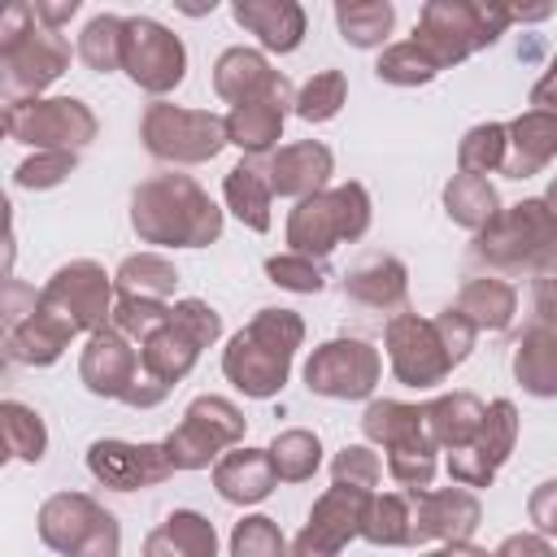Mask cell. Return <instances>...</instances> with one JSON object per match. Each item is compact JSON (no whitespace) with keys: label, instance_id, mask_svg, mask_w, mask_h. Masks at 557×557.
I'll return each mask as SVG.
<instances>
[{"label":"cell","instance_id":"obj_47","mask_svg":"<svg viewBox=\"0 0 557 557\" xmlns=\"http://www.w3.org/2000/svg\"><path fill=\"white\" fill-rule=\"evenodd\" d=\"M170 313H174V305L170 300H139V296H117V305H113V331H122L131 344H144V339H152L165 322H170Z\"/></svg>","mask_w":557,"mask_h":557},{"label":"cell","instance_id":"obj_16","mask_svg":"<svg viewBox=\"0 0 557 557\" xmlns=\"http://www.w3.org/2000/svg\"><path fill=\"white\" fill-rule=\"evenodd\" d=\"M87 470L96 483L113 487V492H139V487H157L174 474L165 444H135V440H96L87 448Z\"/></svg>","mask_w":557,"mask_h":557},{"label":"cell","instance_id":"obj_53","mask_svg":"<svg viewBox=\"0 0 557 557\" xmlns=\"http://www.w3.org/2000/svg\"><path fill=\"white\" fill-rule=\"evenodd\" d=\"M122 553V527H117V518L104 509V518L96 522V531L83 540V548L74 553V557H117Z\"/></svg>","mask_w":557,"mask_h":557},{"label":"cell","instance_id":"obj_20","mask_svg":"<svg viewBox=\"0 0 557 557\" xmlns=\"http://www.w3.org/2000/svg\"><path fill=\"white\" fill-rule=\"evenodd\" d=\"M339 287H344L348 300L387 313V309H405V300H409V270H405L400 257L379 252V248H366V252L344 270Z\"/></svg>","mask_w":557,"mask_h":557},{"label":"cell","instance_id":"obj_25","mask_svg":"<svg viewBox=\"0 0 557 557\" xmlns=\"http://www.w3.org/2000/svg\"><path fill=\"white\" fill-rule=\"evenodd\" d=\"M213 487L222 500L231 505H261L274 487H278V474H274V461H270V448H231L218 466H213Z\"/></svg>","mask_w":557,"mask_h":557},{"label":"cell","instance_id":"obj_2","mask_svg":"<svg viewBox=\"0 0 557 557\" xmlns=\"http://www.w3.org/2000/svg\"><path fill=\"white\" fill-rule=\"evenodd\" d=\"M305 344V318L296 309H257L244 331L222 348V374L235 392L270 400L287 387L292 357Z\"/></svg>","mask_w":557,"mask_h":557},{"label":"cell","instance_id":"obj_23","mask_svg":"<svg viewBox=\"0 0 557 557\" xmlns=\"http://www.w3.org/2000/svg\"><path fill=\"white\" fill-rule=\"evenodd\" d=\"M74 335L78 331L39 300L22 322L4 326V352L17 366H52V361H61V352L70 348Z\"/></svg>","mask_w":557,"mask_h":557},{"label":"cell","instance_id":"obj_35","mask_svg":"<svg viewBox=\"0 0 557 557\" xmlns=\"http://www.w3.org/2000/svg\"><path fill=\"white\" fill-rule=\"evenodd\" d=\"M361 435L370 444H383L387 448H400L418 435H426V418H422V405H405V400H370L366 413H361Z\"/></svg>","mask_w":557,"mask_h":557},{"label":"cell","instance_id":"obj_10","mask_svg":"<svg viewBox=\"0 0 557 557\" xmlns=\"http://www.w3.org/2000/svg\"><path fill=\"white\" fill-rule=\"evenodd\" d=\"M100 122L78 96H39L26 104H4V135L30 144L35 152H78L96 139Z\"/></svg>","mask_w":557,"mask_h":557},{"label":"cell","instance_id":"obj_14","mask_svg":"<svg viewBox=\"0 0 557 557\" xmlns=\"http://www.w3.org/2000/svg\"><path fill=\"white\" fill-rule=\"evenodd\" d=\"M383 348H387V361H392V374L396 383L413 387V392H426V387H440L457 366L440 339V326L435 318H418V313H392L387 331H383Z\"/></svg>","mask_w":557,"mask_h":557},{"label":"cell","instance_id":"obj_9","mask_svg":"<svg viewBox=\"0 0 557 557\" xmlns=\"http://www.w3.org/2000/svg\"><path fill=\"white\" fill-rule=\"evenodd\" d=\"M244 409L226 396H196L187 409H183V422L161 440L165 444V457L174 470H205L209 461L218 466L231 448L244 444Z\"/></svg>","mask_w":557,"mask_h":557},{"label":"cell","instance_id":"obj_56","mask_svg":"<svg viewBox=\"0 0 557 557\" xmlns=\"http://www.w3.org/2000/svg\"><path fill=\"white\" fill-rule=\"evenodd\" d=\"M531 109H540V113H553L557 117V57L548 61V70L535 78V87H531Z\"/></svg>","mask_w":557,"mask_h":557},{"label":"cell","instance_id":"obj_6","mask_svg":"<svg viewBox=\"0 0 557 557\" xmlns=\"http://www.w3.org/2000/svg\"><path fill=\"white\" fill-rule=\"evenodd\" d=\"M370 218H374L370 191L348 178L309 200H296V209L287 213V244H292V252L326 261L339 244L361 239L370 231Z\"/></svg>","mask_w":557,"mask_h":557},{"label":"cell","instance_id":"obj_12","mask_svg":"<svg viewBox=\"0 0 557 557\" xmlns=\"http://www.w3.org/2000/svg\"><path fill=\"white\" fill-rule=\"evenodd\" d=\"M383 379V357L357 335L326 339L305 361V387L326 400H370Z\"/></svg>","mask_w":557,"mask_h":557},{"label":"cell","instance_id":"obj_45","mask_svg":"<svg viewBox=\"0 0 557 557\" xmlns=\"http://www.w3.org/2000/svg\"><path fill=\"white\" fill-rule=\"evenodd\" d=\"M435 453H440V444L431 440V431L418 435V440H409V444H400V448H387V474H392V483H400L405 492L431 487L435 466H440Z\"/></svg>","mask_w":557,"mask_h":557},{"label":"cell","instance_id":"obj_57","mask_svg":"<svg viewBox=\"0 0 557 557\" xmlns=\"http://www.w3.org/2000/svg\"><path fill=\"white\" fill-rule=\"evenodd\" d=\"M78 13V0H61V4H44V0H35V17L44 22V26H52V30H61V22H70Z\"/></svg>","mask_w":557,"mask_h":557},{"label":"cell","instance_id":"obj_34","mask_svg":"<svg viewBox=\"0 0 557 557\" xmlns=\"http://www.w3.org/2000/svg\"><path fill=\"white\" fill-rule=\"evenodd\" d=\"M117 296H139V300H170L178 287V265L161 252H131L113 270Z\"/></svg>","mask_w":557,"mask_h":557},{"label":"cell","instance_id":"obj_21","mask_svg":"<svg viewBox=\"0 0 557 557\" xmlns=\"http://www.w3.org/2000/svg\"><path fill=\"white\" fill-rule=\"evenodd\" d=\"M370 496H374V492L331 483V487L313 500L309 522L300 527V540H309V544H318V548H326V553H339L348 540H357V535H361V522H366Z\"/></svg>","mask_w":557,"mask_h":557},{"label":"cell","instance_id":"obj_15","mask_svg":"<svg viewBox=\"0 0 557 557\" xmlns=\"http://www.w3.org/2000/svg\"><path fill=\"white\" fill-rule=\"evenodd\" d=\"M413 500V548L418 544H466L483 522L479 492L453 483V487H422L409 492Z\"/></svg>","mask_w":557,"mask_h":557},{"label":"cell","instance_id":"obj_46","mask_svg":"<svg viewBox=\"0 0 557 557\" xmlns=\"http://www.w3.org/2000/svg\"><path fill=\"white\" fill-rule=\"evenodd\" d=\"M265 278L283 292H300V296H313L326 287V261L318 257H305V252H274L265 257Z\"/></svg>","mask_w":557,"mask_h":557},{"label":"cell","instance_id":"obj_58","mask_svg":"<svg viewBox=\"0 0 557 557\" xmlns=\"http://www.w3.org/2000/svg\"><path fill=\"white\" fill-rule=\"evenodd\" d=\"M418 557H492V553L466 540V544H440V548H426V553H418Z\"/></svg>","mask_w":557,"mask_h":557},{"label":"cell","instance_id":"obj_1","mask_svg":"<svg viewBox=\"0 0 557 557\" xmlns=\"http://www.w3.org/2000/svg\"><path fill=\"white\" fill-rule=\"evenodd\" d=\"M131 231L157 248H209L222 239V209L191 174H148L131 191Z\"/></svg>","mask_w":557,"mask_h":557},{"label":"cell","instance_id":"obj_17","mask_svg":"<svg viewBox=\"0 0 557 557\" xmlns=\"http://www.w3.org/2000/svg\"><path fill=\"white\" fill-rule=\"evenodd\" d=\"M213 91L231 104H244V100H274V104H296V91L287 83L283 70H274L265 61V52L257 48H226L218 61H213Z\"/></svg>","mask_w":557,"mask_h":557},{"label":"cell","instance_id":"obj_22","mask_svg":"<svg viewBox=\"0 0 557 557\" xmlns=\"http://www.w3.org/2000/svg\"><path fill=\"white\" fill-rule=\"evenodd\" d=\"M104 518V505L87 492H52L44 505H39V540L52 548V553H65L74 557L83 548V540L96 531V522Z\"/></svg>","mask_w":557,"mask_h":557},{"label":"cell","instance_id":"obj_5","mask_svg":"<svg viewBox=\"0 0 557 557\" xmlns=\"http://www.w3.org/2000/svg\"><path fill=\"white\" fill-rule=\"evenodd\" d=\"M513 22L509 4H496V0H426L422 13H418V26H413V44L440 65H457L466 57H474L479 48H492L505 26Z\"/></svg>","mask_w":557,"mask_h":557},{"label":"cell","instance_id":"obj_29","mask_svg":"<svg viewBox=\"0 0 557 557\" xmlns=\"http://www.w3.org/2000/svg\"><path fill=\"white\" fill-rule=\"evenodd\" d=\"M283 122H287V104H274V100H244V104H231L226 113V139L244 152V157H270L278 152V139H283Z\"/></svg>","mask_w":557,"mask_h":557},{"label":"cell","instance_id":"obj_24","mask_svg":"<svg viewBox=\"0 0 557 557\" xmlns=\"http://www.w3.org/2000/svg\"><path fill=\"white\" fill-rule=\"evenodd\" d=\"M231 17L248 35H257V44L265 52H278V57L296 52L300 39H305V26H309V17H305V9L296 0H235Z\"/></svg>","mask_w":557,"mask_h":557},{"label":"cell","instance_id":"obj_32","mask_svg":"<svg viewBox=\"0 0 557 557\" xmlns=\"http://www.w3.org/2000/svg\"><path fill=\"white\" fill-rule=\"evenodd\" d=\"M453 309H457L461 318H470L474 331H492V335H496V331H509V326H513V313H518V287L505 283V278L483 274V278L461 283Z\"/></svg>","mask_w":557,"mask_h":557},{"label":"cell","instance_id":"obj_39","mask_svg":"<svg viewBox=\"0 0 557 557\" xmlns=\"http://www.w3.org/2000/svg\"><path fill=\"white\" fill-rule=\"evenodd\" d=\"M0 431H4V453L13 461H26V466L44 461V453H48V426H44L39 409H30L22 400H4L0 405Z\"/></svg>","mask_w":557,"mask_h":557},{"label":"cell","instance_id":"obj_42","mask_svg":"<svg viewBox=\"0 0 557 557\" xmlns=\"http://www.w3.org/2000/svg\"><path fill=\"white\" fill-rule=\"evenodd\" d=\"M505 152H509V131H505V122H479V126H470V131L461 135V144H457V170L487 178L492 170H505Z\"/></svg>","mask_w":557,"mask_h":557},{"label":"cell","instance_id":"obj_31","mask_svg":"<svg viewBox=\"0 0 557 557\" xmlns=\"http://www.w3.org/2000/svg\"><path fill=\"white\" fill-rule=\"evenodd\" d=\"M483 413H487V405L474 392H444V396H435V400L422 405V418H426L431 440L440 448H448V453L474 444V435L483 426Z\"/></svg>","mask_w":557,"mask_h":557},{"label":"cell","instance_id":"obj_59","mask_svg":"<svg viewBox=\"0 0 557 557\" xmlns=\"http://www.w3.org/2000/svg\"><path fill=\"white\" fill-rule=\"evenodd\" d=\"M287 557H339V553H326V548H318V544H309V540H292V548H287Z\"/></svg>","mask_w":557,"mask_h":557},{"label":"cell","instance_id":"obj_37","mask_svg":"<svg viewBox=\"0 0 557 557\" xmlns=\"http://www.w3.org/2000/svg\"><path fill=\"white\" fill-rule=\"evenodd\" d=\"M335 26H339V39L352 48H383L396 26V9L392 0H339Z\"/></svg>","mask_w":557,"mask_h":557},{"label":"cell","instance_id":"obj_27","mask_svg":"<svg viewBox=\"0 0 557 557\" xmlns=\"http://www.w3.org/2000/svg\"><path fill=\"white\" fill-rule=\"evenodd\" d=\"M509 366H513V379L527 396L553 400L557 396V326H544V322L522 326Z\"/></svg>","mask_w":557,"mask_h":557},{"label":"cell","instance_id":"obj_8","mask_svg":"<svg viewBox=\"0 0 557 557\" xmlns=\"http://www.w3.org/2000/svg\"><path fill=\"white\" fill-rule=\"evenodd\" d=\"M139 139L157 161H170V165H205L231 144L226 117H218L209 109H183L170 100H152L144 109Z\"/></svg>","mask_w":557,"mask_h":557},{"label":"cell","instance_id":"obj_55","mask_svg":"<svg viewBox=\"0 0 557 557\" xmlns=\"http://www.w3.org/2000/svg\"><path fill=\"white\" fill-rule=\"evenodd\" d=\"M531 305H535V318H540L544 326H557V274H540V278H535Z\"/></svg>","mask_w":557,"mask_h":557},{"label":"cell","instance_id":"obj_11","mask_svg":"<svg viewBox=\"0 0 557 557\" xmlns=\"http://www.w3.org/2000/svg\"><path fill=\"white\" fill-rule=\"evenodd\" d=\"M39 300L61 313L78 335H96L113 322V305H117V287L113 274H104L100 261L78 257L52 270V278L39 287Z\"/></svg>","mask_w":557,"mask_h":557},{"label":"cell","instance_id":"obj_51","mask_svg":"<svg viewBox=\"0 0 557 557\" xmlns=\"http://www.w3.org/2000/svg\"><path fill=\"white\" fill-rule=\"evenodd\" d=\"M435 326H440V339H444V348H448L453 366H461V361L474 352V339H479V331H474V326H470V318H461L453 305L435 313Z\"/></svg>","mask_w":557,"mask_h":557},{"label":"cell","instance_id":"obj_48","mask_svg":"<svg viewBox=\"0 0 557 557\" xmlns=\"http://www.w3.org/2000/svg\"><path fill=\"white\" fill-rule=\"evenodd\" d=\"M287 540L278 531L274 518L265 513H248L231 527V557H287Z\"/></svg>","mask_w":557,"mask_h":557},{"label":"cell","instance_id":"obj_50","mask_svg":"<svg viewBox=\"0 0 557 557\" xmlns=\"http://www.w3.org/2000/svg\"><path fill=\"white\" fill-rule=\"evenodd\" d=\"M74 170H78V152H35L13 170V183L26 191H48L61 187Z\"/></svg>","mask_w":557,"mask_h":557},{"label":"cell","instance_id":"obj_30","mask_svg":"<svg viewBox=\"0 0 557 557\" xmlns=\"http://www.w3.org/2000/svg\"><path fill=\"white\" fill-rule=\"evenodd\" d=\"M222 200H226V209H231L248 231L265 235V231H270V200H274L265 161L248 157V161L231 165L226 178H222Z\"/></svg>","mask_w":557,"mask_h":557},{"label":"cell","instance_id":"obj_43","mask_svg":"<svg viewBox=\"0 0 557 557\" xmlns=\"http://www.w3.org/2000/svg\"><path fill=\"white\" fill-rule=\"evenodd\" d=\"M374 74H379V83H392V87H426L440 74V65L413 39H405V44H387L379 52Z\"/></svg>","mask_w":557,"mask_h":557},{"label":"cell","instance_id":"obj_33","mask_svg":"<svg viewBox=\"0 0 557 557\" xmlns=\"http://www.w3.org/2000/svg\"><path fill=\"white\" fill-rule=\"evenodd\" d=\"M500 191L487 183V178H479V174H453L448 183H444V213H448V222L453 226H461V231H487L496 218H500Z\"/></svg>","mask_w":557,"mask_h":557},{"label":"cell","instance_id":"obj_19","mask_svg":"<svg viewBox=\"0 0 557 557\" xmlns=\"http://www.w3.org/2000/svg\"><path fill=\"white\" fill-rule=\"evenodd\" d=\"M265 174H270L274 196L309 200V196L326 191V183L335 174V157L322 139H296V144H283L278 152H270Z\"/></svg>","mask_w":557,"mask_h":557},{"label":"cell","instance_id":"obj_44","mask_svg":"<svg viewBox=\"0 0 557 557\" xmlns=\"http://www.w3.org/2000/svg\"><path fill=\"white\" fill-rule=\"evenodd\" d=\"M344 104H348V78H344V70H318V74L296 91L292 113H296L300 122H331Z\"/></svg>","mask_w":557,"mask_h":557},{"label":"cell","instance_id":"obj_54","mask_svg":"<svg viewBox=\"0 0 557 557\" xmlns=\"http://www.w3.org/2000/svg\"><path fill=\"white\" fill-rule=\"evenodd\" d=\"M492 557H557V548H553L548 535H540V531H513V535H505V540L496 544Z\"/></svg>","mask_w":557,"mask_h":557},{"label":"cell","instance_id":"obj_52","mask_svg":"<svg viewBox=\"0 0 557 557\" xmlns=\"http://www.w3.org/2000/svg\"><path fill=\"white\" fill-rule=\"evenodd\" d=\"M527 518L540 535H557V479H544L531 496H527Z\"/></svg>","mask_w":557,"mask_h":557},{"label":"cell","instance_id":"obj_4","mask_svg":"<svg viewBox=\"0 0 557 557\" xmlns=\"http://www.w3.org/2000/svg\"><path fill=\"white\" fill-rule=\"evenodd\" d=\"M470 257L505 274H557V213L544 205V196L518 200L474 235Z\"/></svg>","mask_w":557,"mask_h":557},{"label":"cell","instance_id":"obj_60","mask_svg":"<svg viewBox=\"0 0 557 557\" xmlns=\"http://www.w3.org/2000/svg\"><path fill=\"white\" fill-rule=\"evenodd\" d=\"M544 205H548V209H553V213H557V178H553V183H548V191H544Z\"/></svg>","mask_w":557,"mask_h":557},{"label":"cell","instance_id":"obj_41","mask_svg":"<svg viewBox=\"0 0 557 557\" xmlns=\"http://www.w3.org/2000/svg\"><path fill=\"white\" fill-rule=\"evenodd\" d=\"M122 35H126V17L117 13H96L83 30H78V61L91 74H113L122 70Z\"/></svg>","mask_w":557,"mask_h":557},{"label":"cell","instance_id":"obj_7","mask_svg":"<svg viewBox=\"0 0 557 557\" xmlns=\"http://www.w3.org/2000/svg\"><path fill=\"white\" fill-rule=\"evenodd\" d=\"M218 335H222V313L209 300H196V296L174 300L170 322L152 339L139 344V366L157 383L174 387V383H183L191 374V366L200 361V352L218 344Z\"/></svg>","mask_w":557,"mask_h":557},{"label":"cell","instance_id":"obj_40","mask_svg":"<svg viewBox=\"0 0 557 557\" xmlns=\"http://www.w3.org/2000/svg\"><path fill=\"white\" fill-rule=\"evenodd\" d=\"M270 461H274L278 483H305L322 466V440L305 426H287L270 440Z\"/></svg>","mask_w":557,"mask_h":557},{"label":"cell","instance_id":"obj_36","mask_svg":"<svg viewBox=\"0 0 557 557\" xmlns=\"http://www.w3.org/2000/svg\"><path fill=\"white\" fill-rule=\"evenodd\" d=\"M361 540L379 544V548H405L413 544V500L409 492H374L366 522H361Z\"/></svg>","mask_w":557,"mask_h":557},{"label":"cell","instance_id":"obj_18","mask_svg":"<svg viewBox=\"0 0 557 557\" xmlns=\"http://www.w3.org/2000/svg\"><path fill=\"white\" fill-rule=\"evenodd\" d=\"M135 374H139V348H135L122 331L104 326V331L87 335L83 357H78V379H83V387H87L91 396H100V400H122V396L131 392Z\"/></svg>","mask_w":557,"mask_h":557},{"label":"cell","instance_id":"obj_13","mask_svg":"<svg viewBox=\"0 0 557 557\" xmlns=\"http://www.w3.org/2000/svg\"><path fill=\"white\" fill-rule=\"evenodd\" d=\"M122 70L148 96H170L187 78V48L183 39L161 26L157 17H126L122 35Z\"/></svg>","mask_w":557,"mask_h":557},{"label":"cell","instance_id":"obj_28","mask_svg":"<svg viewBox=\"0 0 557 557\" xmlns=\"http://www.w3.org/2000/svg\"><path fill=\"white\" fill-rule=\"evenodd\" d=\"M144 557H218V531L200 509H174L144 535Z\"/></svg>","mask_w":557,"mask_h":557},{"label":"cell","instance_id":"obj_26","mask_svg":"<svg viewBox=\"0 0 557 557\" xmlns=\"http://www.w3.org/2000/svg\"><path fill=\"white\" fill-rule=\"evenodd\" d=\"M505 131H509V152H505L509 178H531L557 157V117L553 113L527 109L513 122H505Z\"/></svg>","mask_w":557,"mask_h":557},{"label":"cell","instance_id":"obj_49","mask_svg":"<svg viewBox=\"0 0 557 557\" xmlns=\"http://www.w3.org/2000/svg\"><path fill=\"white\" fill-rule=\"evenodd\" d=\"M379 479H383V457L370 444H344L331 461V483H339V487L374 492Z\"/></svg>","mask_w":557,"mask_h":557},{"label":"cell","instance_id":"obj_38","mask_svg":"<svg viewBox=\"0 0 557 557\" xmlns=\"http://www.w3.org/2000/svg\"><path fill=\"white\" fill-rule=\"evenodd\" d=\"M513 444H518V405L505 400V396H496V400H487L483 426H479L474 444H466V448L496 474V470L513 457Z\"/></svg>","mask_w":557,"mask_h":557},{"label":"cell","instance_id":"obj_3","mask_svg":"<svg viewBox=\"0 0 557 557\" xmlns=\"http://www.w3.org/2000/svg\"><path fill=\"white\" fill-rule=\"evenodd\" d=\"M70 70V44L61 30L35 17V4L17 0L0 17V91L4 104L39 100Z\"/></svg>","mask_w":557,"mask_h":557}]
</instances>
